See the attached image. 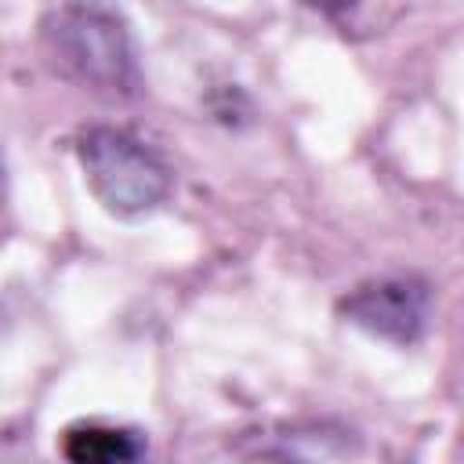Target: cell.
Masks as SVG:
<instances>
[{"instance_id":"6da1fadb","label":"cell","mask_w":464,"mask_h":464,"mask_svg":"<svg viewBox=\"0 0 464 464\" xmlns=\"http://www.w3.org/2000/svg\"><path fill=\"white\" fill-rule=\"evenodd\" d=\"M40 44L47 62L72 83L105 94L134 98L141 91V65L123 11L105 4H58L40 18Z\"/></svg>"},{"instance_id":"7a4b0ae2","label":"cell","mask_w":464,"mask_h":464,"mask_svg":"<svg viewBox=\"0 0 464 464\" xmlns=\"http://www.w3.org/2000/svg\"><path fill=\"white\" fill-rule=\"evenodd\" d=\"M76 156L94 199L116 218L156 210L170 196V167L134 134L120 127H87L76 138Z\"/></svg>"},{"instance_id":"3957f363","label":"cell","mask_w":464,"mask_h":464,"mask_svg":"<svg viewBox=\"0 0 464 464\" xmlns=\"http://www.w3.org/2000/svg\"><path fill=\"white\" fill-rule=\"evenodd\" d=\"M431 286L413 272H388L362 279L337 301V315L355 330L388 344H417L431 326Z\"/></svg>"},{"instance_id":"277c9868","label":"cell","mask_w":464,"mask_h":464,"mask_svg":"<svg viewBox=\"0 0 464 464\" xmlns=\"http://www.w3.org/2000/svg\"><path fill=\"white\" fill-rule=\"evenodd\" d=\"M62 457L65 464H145L149 442L138 428L80 420L62 431Z\"/></svg>"}]
</instances>
